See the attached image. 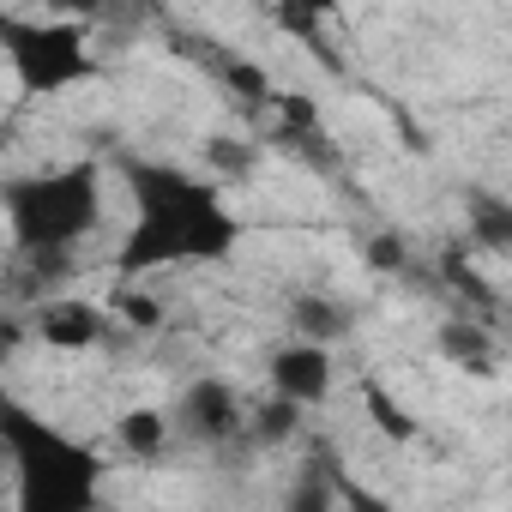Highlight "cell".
<instances>
[{"mask_svg": "<svg viewBox=\"0 0 512 512\" xmlns=\"http://www.w3.org/2000/svg\"><path fill=\"white\" fill-rule=\"evenodd\" d=\"M338 452L332 446H320V452H308V464L290 476V488H284V512H344V500H338Z\"/></svg>", "mask_w": 512, "mask_h": 512, "instance_id": "9c48e42d", "label": "cell"}, {"mask_svg": "<svg viewBox=\"0 0 512 512\" xmlns=\"http://www.w3.org/2000/svg\"><path fill=\"white\" fill-rule=\"evenodd\" d=\"M163 416H169V434L187 440V446H229V440H241L247 398H241L229 380L205 374V380H193V386L175 398V410H163Z\"/></svg>", "mask_w": 512, "mask_h": 512, "instance_id": "5b68a950", "label": "cell"}, {"mask_svg": "<svg viewBox=\"0 0 512 512\" xmlns=\"http://www.w3.org/2000/svg\"><path fill=\"white\" fill-rule=\"evenodd\" d=\"M266 380H272V398L296 404V410H320L338 386V356L320 350V344H278L266 356Z\"/></svg>", "mask_w": 512, "mask_h": 512, "instance_id": "52a82bcc", "label": "cell"}, {"mask_svg": "<svg viewBox=\"0 0 512 512\" xmlns=\"http://www.w3.org/2000/svg\"><path fill=\"white\" fill-rule=\"evenodd\" d=\"M0 55L25 97H61L97 79V55L85 25L73 19H31V13H0Z\"/></svg>", "mask_w": 512, "mask_h": 512, "instance_id": "277c9868", "label": "cell"}, {"mask_svg": "<svg viewBox=\"0 0 512 512\" xmlns=\"http://www.w3.org/2000/svg\"><path fill=\"white\" fill-rule=\"evenodd\" d=\"M290 332H296V344L332 350V344H344L356 332V308L344 296H332V290H302L290 302Z\"/></svg>", "mask_w": 512, "mask_h": 512, "instance_id": "ba28073f", "label": "cell"}, {"mask_svg": "<svg viewBox=\"0 0 512 512\" xmlns=\"http://www.w3.org/2000/svg\"><path fill=\"white\" fill-rule=\"evenodd\" d=\"M338 500H344V512H392V506H386L380 494H368L350 470H338Z\"/></svg>", "mask_w": 512, "mask_h": 512, "instance_id": "ac0fdd59", "label": "cell"}, {"mask_svg": "<svg viewBox=\"0 0 512 512\" xmlns=\"http://www.w3.org/2000/svg\"><path fill=\"white\" fill-rule=\"evenodd\" d=\"M121 181L133 199V223L115 247L121 284L175 272V266H211L241 247V217L223 199L217 175H199L169 157H127Z\"/></svg>", "mask_w": 512, "mask_h": 512, "instance_id": "6da1fadb", "label": "cell"}, {"mask_svg": "<svg viewBox=\"0 0 512 512\" xmlns=\"http://www.w3.org/2000/svg\"><path fill=\"white\" fill-rule=\"evenodd\" d=\"M368 266H380V272H416L404 235H374V241H368Z\"/></svg>", "mask_w": 512, "mask_h": 512, "instance_id": "e0dca14e", "label": "cell"}, {"mask_svg": "<svg viewBox=\"0 0 512 512\" xmlns=\"http://www.w3.org/2000/svg\"><path fill=\"white\" fill-rule=\"evenodd\" d=\"M0 512H13V506H7V488H0Z\"/></svg>", "mask_w": 512, "mask_h": 512, "instance_id": "ffe728a7", "label": "cell"}, {"mask_svg": "<svg viewBox=\"0 0 512 512\" xmlns=\"http://www.w3.org/2000/svg\"><path fill=\"white\" fill-rule=\"evenodd\" d=\"M0 211H7L19 260H73V247L103 223V169L61 163V169L13 175L0 187Z\"/></svg>", "mask_w": 512, "mask_h": 512, "instance_id": "3957f363", "label": "cell"}, {"mask_svg": "<svg viewBox=\"0 0 512 512\" xmlns=\"http://www.w3.org/2000/svg\"><path fill=\"white\" fill-rule=\"evenodd\" d=\"M109 314H115V326H127V332H157V326H163V302L145 296V290H127V284L109 296Z\"/></svg>", "mask_w": 512, "mask_h": 512, "instance_id": "2e32d148", "label": "cell"}, {"mask_svg": "<svg viewBox=\"0 0 512 512\" xmlns=\"http://www.w3.org/2000/svg\"><path fill=\"white\" fill-rule=\"evenodd\" d=\"M470 241H476V247H506V241H512V205L476 193V199H470ZM470 241H464V247H470Z\"/></svg>", "mask_w": 512, "mask_h": 512, "instance_id": "5bb4252c", "label": "cell"}, {"mask_svg": "<svg viewBox=\"0 0 512 512\" xmlns=\"http://www.w3.org/2000/svg\"><path fill=\"white\" fill-rule=\"evenodd\" d=\"M0 452L13 512H103L109 458L7 392H0Z\"/></svg>", "mask_w": 512, "mask_h": 512, "instance_id": "7a4b0ae2", "label": "cell"}, {"mask_svg": "<svg viewBox=\"0 0 512 512\" xmlns=\"http://www.w3.org/2000/svg\"><path fill=\"white\" fill-rule=\"evenodd\" d=\"M302 422H308V410H296V404H284V398H260L247 410V422H241V434L253 440V446H284V440H296L302 434Z\"/></svg>", "mask_w": 512, "mask_h": 512, "instance_id": "7c38bea8", "label": "cell"}, {"mask_svg": "<svg viewBox=\"0 0 512 512\" xmlns=\"http://www.w3.org/2000/svg\"><path fill=\"white\" fill-rule=\"evenodd\" d=\"M362 410H368V422H374L386 440H416V434H422V422H416V416L392 398V386H386V380H374V374L362 380Z\"/></svg>", "mask_w": 512, "mask_h": 512, "instance_id": "4fadbf2b", "label": "cell"}, {"mask_svg": "<svg viewBox=\"0 0 512 512\" xmlns=\"http://www.w3.org/2000/svg\"><path fill=\"white\" fill-rule=\"evenodd\" d=\"M205 157L223 169V175H235V169H247V151H235V139H205Z\"/></svg>", "mask_w": 512, "mask_h": 512, "instance_id": "d6986e66", "label": "cell"}, {"mask_svg": "<svg viewBox=\"0 0 512 512\" xmlns=\"http://www.w3.org/2000/svg\"><path fill=\"white\" fill-rule=\"evenodd\" d=\"M217 79H223L241 103H260V109H266V103H272V91H278L266 67H253V61H241V55H223V61H217Z\"/></svg>", "mask_w": 512, "mask_h": 512, "instance_id": "9a60e30c", "label": "cell"}, {"mask_svg": "<svg viewBox=\"0 0 512 512\" xmlns=\"http://www.w3.org/2000/svg\"><path fill=\"white\" fill-rule=\"evenodd\" d=\"M109 434H115V446H121L127 458H163V452L175 446L169 416H163L157 404H133V410H121Z\"/></svg>", "mask_w": 512, "mask_h": 512, "instance_id": "8fae6325", "label": "cell"}, {"mask_svg": "<svg viewBox=\"0 0 512 512\" xmlns=\"http://www.w3.org/2000/svg\"><path fill=\"white\" fill-rule=\"evenodd\" d=\"M440 356H446L452 368H464V374H494L500 338H494L476 314H464V320H446V326H440Z\"/></svg>", "mask_w": 512, "mask_h": 512, "instance_id": "30bf717a", "label": "cell"}, {"mask_svg": "<svg viewBox=\"0 0 512 512\" xmlns=\"http://www.w3.org/2000/svg\"><path fill=\"white\" fill-rule=\"evenodd\" d=\"M31 332L43 350L85 356V350H103L115 338V314L103 302H85V296H43L31 308Z\"/></svg>", "mask_w": 512, "mask_h": 512, "instance_id": "8992f818", "label": "cell"}]
</instances>
